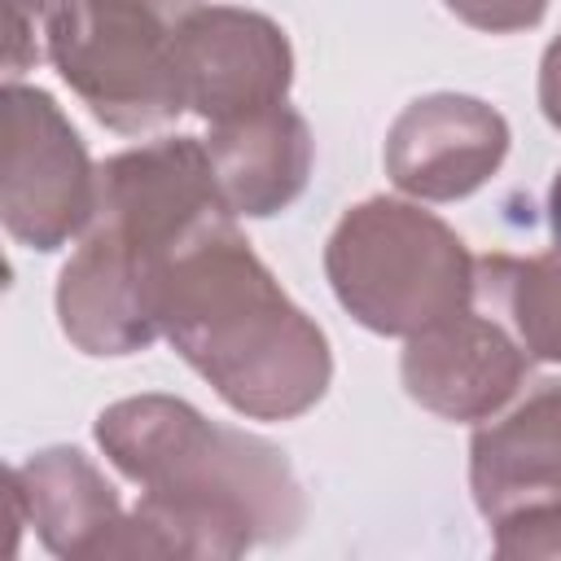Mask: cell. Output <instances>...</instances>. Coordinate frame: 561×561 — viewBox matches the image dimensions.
Returning <instances> with one entry per match:
<instances>
[{"instance_id":"cell-1","label":"cell","mask_w":561,"mask_h":561,"mask_svg":"<svg viewBox=\"0 0 561 561\" xmlns=\"http://www.w3.org/2000/svg\"><path fill=\"white\" fill-rule=\"evenodd\" d=\"M96 447L140 486L136 557L228 561L254 543H285L307 522L289 456L237 425H219L175 394H131L96 412Z\"/></svg>"},{"instance_id":"cell-2","label":"cell","mask_w":561,"mask_h":561,"mask_svg":"<svg viewBox=\"0 0 561 561\" xmlns=\"http://www.w3.org/2000/svg\"><path fill=\"white\" fill-rule=\"evenodd\" d=\"M158 320L175 355L250 421H294L333 381L324 329L280 289L232 215L167 254Z\"/></svg>"},{"instance_id":"cell-3","label":"cell","mask_w":561,"mask_h":561,"mask_svg":"<svg viewBox=\"0 0 561 561\" xmlns=\"http://www.w3.org/2000/svg\"><path fill=\"white\" fill-rule=\"evenodd\" d=\"M473 263L456 228L408 197L355 202L324 241L333 298L381 337H412L469 307Z\"/></svg>"},{"instance_id":"cell-4","label":"cell","mask_w":561,"mask_h":561,"mask_svg":"<svg viewBox=\"0 0 561 561\" xmlns=\"http://www.w3.org/2000/svg\"><path fill=\"white\" fill-rule=\"evenodd\" d=\"M48 61L110 131H158L188 110L175 26L145 0H70Z\"/></svg>"},{"instance_id":"cell-5","label":"cell","mask_w":561,"mask_h":561,"mask_svg":"<svg viewBox=\"0 0 561 561\" xmlns=\"http://www.w3.org/2000/svg\"><path fill=\"white\" fill-rule=\"evenodd\" d=\"M4 153H0V219L4 232L39 254L61 250L96 219V167L88 145L44 88L4 79Z\"/></svg>"},{"instance_id":"cell-6","label":"cell","mask_w":561,"mask_h":561,"mask_svg":"<svg viewBox=\"0 0 561 561\" xmlns=\"http://www.w3.org/2000/svg\"><path fill=\"white\" fill-rule=\"evenodd\" d=\"M184 96L197 118L232 123L280 105L294 83V48L280 22L241 4H193L175 22Z\"/></svg>"},{"instance_id":"cell-7","label":"cell","mask_w":561,"mask_h":561,"mask_svg":"<svg viewBox=\"0 0 561 561\" xmlns=\"http://www.w3.org/2000/svg\"><path fill=\"white\" fill-rule=\"evenodd\" d=\"M162 254L136 245L118 228L92 219L79 250L57 276V324L75 351L92 359H123L162 337L158 280Z\"/></svg>"},{"instance_id":"cell-8","label":"cell","mask_w":561,"mask_h":561,"mask_svg":"<svg viewBox=\"0 0 561 561\" xmlns=\"http://www.w3.org/2000/svg\"><path fill=\"white\" fill-rule=\"evenodd\" d=\"M530 364L535 359L513 329L482 302H469L403 337L399 377L408 399L425 412L443 421H486L517 399Z\"/></svg>"},{"instance_id":"cell-9","label":"cell","mask_w":561,"mask_h":561,"mask_svg":"<svg viewBox=\"0 0 561 561\" xmlns=\"http://www.w3.org/2000/svg\"><path fill=\"white\" fill-rule=\"evenodd\" d=\"M96 219L162 259L197 228L228 215L206 140L197 136H162L123 149L96 167Z\"/></svg>"},{"instance_id":"cell-10","label":"cell","mask_w":561,"mask_h":561,"mask_svg":"<svg viewBox=\"0 0 561 561\" xmlns=\"http://www.w3.org/2000/svg\"><path fill=\"white\" fill-rule=\"evenodd\" d=\"M508 118L465 92L408 101L386 131V175L412 202H460L478 193L508 153Z\"/></svg>"},{"instance_id":"cell-11","label":"cell","mask_w":561,"mask_h":561,"mask_svg":"<svg viewBox=\"0 0 561 561\" xmlns=\"http://www.w3.org/2000/svg\"><path fill=\"white\" fill-rule=\"evenodd\" d=\"M18 526H35L39 543L66 561L136 557V513L79 447H44L9 469Z\"/></svg>"},{"instance_id":"cell-12","label":"cell","mask_w":561,"mask_h":561,"mask_svg":"<svg viewBox=\"0 0 561 561\" xmlns=\"http://www.w3.org/2000/svg\"><path fill=\"white\" fill-rule=\"evenodd\" d=\"M469 491L486 522L561 500V381H539L513 408L478 421Z\"/></svg>"},{"instance_id":"cell-13","label":"cell","mask_w":561,"mask_h":561,"mask_svg":"<svg viewBox=\"0 0 561 561\" xmlns=\"http://www.w3.org/2000/svg\"><path fill=\"white\" fill-rule=\"evenodd\" d=\"M219 197L232 219H272L294 206L311 180L316 140L307 118L280 101L259 114L215 123L206 136Z\"/></svg>"},{"instance_id":"cell-14","label":"cell","mask_w":561,"mask_h":561,"mask_svg":"<svg viewBox=\"0 0 561 561\" xmlns=\"http://www.w3.org/2000/svg\"><path fill=\"white\" fill-rule=\"evenodd\" d=\"M473 302L495 311L539 364H561V250L482 254L473 263Z\"/></svg>"},{"instance_id":"cell-15","label":"cell","mask_w":561,"mask_h":561,"mask_svg":"<svg viewBox=\"0 0 561 561\" xmlns=\"http://www.w3.org/2000/svg\"><path fill=\"white\" fill-rule=\"evenodd\" d=\"M66 4L70 0H4V79H18L48 57Z\"/></svg>"},{"instance_id":"cell-16","label":"cell","mask_w":561,"mask_h":561,"mask_svg":"<svg viewBox=\"0 0 561 561\" xmlns=\"http://www.w3.org/2000/svg\"><path fill=\"white\" fill-rule=\"evenodd\" d=\"M491 543L500 557H513V561H557L561 557V500L491 522Z\"/></svg>"},{"instance_id":"cell-17","label":"cell","mask_w":561,"mask_h":561,"mask_svg":"<svg viewBox=\"0 0 561 561\" xmlns=\"http://www.w3.org/2000/svg\"><path fill=\"white\" fill-rule=\"evenodd\" d=\"M447 13H456L465 26L486 35H517L543 22L548 0H443Z\"/></svg>"},{"instance_id":"cell-18","label":"cell","mask_w":561,"mask_h":561,"mask_svg":"<svg viewBox=\"0 0 561 561\" xmlns=\"http://www.w3.org/2000/svg\"><path fill=\"white\" fill-rule=\"evenodd\" d=\"M539 110L561 131V35L539 57Z\"/></svg>"},{"instance_id":"cell-19","label":"cell","mask_w":561,"mask_h":561,"mask_svg":"<svg viewBox=\"0 0 561 561\" xmlns=\"http://www.w3.org/2000/svg\"><path fill=\"white\" fill-rule=\"evenodd\" d=\"M548 228H552V241H557V250H561V171H557L552 184H548Z\"/></svg>"},{"instance_id":"cell-20","label":"cell","mask_w":561,"mask_h":561,"mask_svg":"<svg viewBox=\"0 0 561 561\" xmlns=\"http://www.w3.org/2000/svg\"><path fill=\"white\" fill-rule=\"evenodd\" d=\"M145 4H153V9H193V0H145Z\"/></svg>"}]
</instances>
